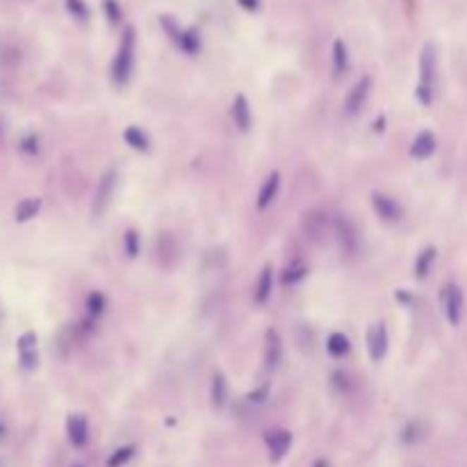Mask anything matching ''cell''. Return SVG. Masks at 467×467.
I'll return each mask as SVG.
<instances>
[{"instance_id":"obj_11","label":"cell","mask_w":467,"mask_h":467,"mask_svg":"<svg viewBox=\"0 0 467 467\" xmlns=\"http://www.w3.org/2000/svg\"><path fill=\"white\" fill-rule=\"evenodd\" d=\"M387 329L385 324L379 322L370 326V331H367V353H370L372 363H381L385 353H387Z\"/></svg>"},{"instance_id":"obj_22","label":"cell","mask_w":467,"mask_h":467,"mask_svg":"<svg viewBox=\"0 0 467 467\" xmlns=\"http://www.w3.org/2000/svg\"><path fill=\"white\" fill-rule=\"evenodd\" d=\"M39 210H42V198H37V196H32V198H23L21 203L16 205V210H14V217H16V222H30V219H35V217L39 214Z\"/></svg>"},{"instance_id":"obj_24","label":"cell","mask_w":467,"mask_h":467,"mask_svg":"<svg viewBox=\"0 0 467 467\" xmlns=\"http://www.w3.org/2000/svg\"><path fill=\"white\" fill-rule=\"evenodd\" d=\"M351 344H349V337L344 333H331L329 340H326V351H329L333 358H344L349 353Z\"/></svg>"},{"instance_id":"obj_35","label":"cell","mask_w":467,"mask_h":467,"mask_svg":"<svg viewBox=\"0 0 467 467\" xmlns=\"http://www.w3.org/2000/svg\"><path fill=\"white\" fill-rule=\"evenodd\" d=\"M244 9H248V12H255L257 9V0H237Z\"/></svg>"},{"instance_id":"obj_27","label":"cell","mask_w":467,"mask_h":467,"mask_svg":"<svg viewBox=\"0 0 467 467\" xmlns=\"http://www.w3.org/2000/svg\"><path fill=\"white\" fill-rule=\"evenodd\" d=\"M135 451H137V447H135V444L119 447V449L110 456V459H107V467H123V465L135 456Z\"/></svg>"},{"instance_id":"obj_10","label":"cell","mask_w":467,"mask_h":467,"mask_svg":"<svg viewBox=\"0 0 467 467\" xmlns=\"http://www.w3.org/2000/svg\"><path fill=\"white\" fill-rule=\"evenodd\" d=\"M372 205H374V212L379 217L381 222H387V224H396L404 217V210L401 205L394 201L392 196L387 194H381V192H374L372 194Z\"/></svg>"},{"instance_id":"obj_4","label":"cell","mask_w":467,"mask_h":467,"mask_svg":"<svg viewBox=\"0 0 467 467\" xmlns=\"http://www.w3.org/2000/svg\"><path fill=\"white\" fill-rule=\"evenodd\" d=\"M162 28L166 30V35L174 39V44L181 48L187 55H196L201 51V39L194 32V30H185L181 28L171 16H162Z\"/></svg>"},{"instance_id":"obj_21","label":"cell","mask_w":467,"mask_h":467,"mask_svg":"<svg viewBox=\"0 0 467 467\" xmlns=\"http://www.w3.org/2000/svg\"><path fill=\"white\" fill-rule=\"evenodd\" d=\"M308 265L303 262V260H292L290 265L285 267V269L281 272V283L287 287V285H296V283H301L303 278L308 276Z\"/></svg>"},{"instance_id":"obj_26","label":"cell","mask_w":467,"mask_h":467,"mask_svg":"<svg viewBox=\"0 0 467 467\" xmlns=\"http://www.w3.org/2000/svg\"><path fill=\"white\" fill-rule=\"evenodd\" d=\"M333 66L337 75L349 71V51H346V44L342 39H335L333 44Z\"/></svg>"},{"instance_id":"obj_31","label":"cell","mask_w":467,"mask_h":467,"mask_svg":"<svg viewBox=\"0 0 467 467\" xmlns=\"http://www.w3.org/2000/svg\"><path fill=\"white\" fill-rule=\"evenodd\" d=\"M66 9L71 12V16L78 18V21H87L89 7L85 5V0H66Z\"/></svg>"},{"instance_id":"obj_17","label":"cell","mask_w":467,"mask_h":467,"mask_svg":"<svg viewBox=\"0 0 467 467\" xmlns=\"http://www.w3.org/2000/svg\"><path fill=\"white\" fill-rule=\"evenodd\" d=\"M278 190H281V174L278 171H272L269 176L262 181V187L260 192H257V210H265V207H269L274 203V198L278 196Z\"/></svg>"},{"instance_id":"obj_2","label":"cell","mask_w":467,"mask_h":467,"mask_svg":"<svg viewBox=\"0 0 467 467\" xmlns=\"http://www.w3.org/2000/svg\"><path fill=\"white\" fill-rule=\"evenodd\" d=\"M435 73H438V55L435 46L426 44L420 59V83H417L415 96L422 105H431L433 101V87H435Z\"/></svg>"},{"instance_id":"obj_19","label":"cell","mask_w":467,"mask_h":467,"mask_svg":"<svg viewBox=\"0 0 467 467\" xmlns=\"http://www.w3.org/2000/svg\"><path fill=\"white\" fill-rule=\"evenodd\" d=\"M426 435H429V424H426L424 420H413L401 429L399 440L404 444H417V442H422Z\"/></svg>"},{"instance_id":"obj_15","label":"cell","mask_w":467,"mask_h":467,"mask_svg":"<svg viewBox=\"0 0 467 467\" xmlns=\"http://www.w3.org/2000/svg\"><path fill=\"white\" fill-rule=\"evenodd\" d=\"M272 292H274V269L272 265H265L253 287V301L257 305H267V301L272 299Z\"/></svg>"},{"instance_id":"obj_32","label":"cell","mask_w":467,"mask_h":467,"mask_svg":"<svg viewBox=\"0 0 467 467\" xmlns=\"http://www.w3.org/2000/svg\"><path fill=\"white\" fill-rule=\"evenodd\" d=\"M103 7H105V14H107V18H110L112 23H119V21H121V9H119L116 0H105Z\"/></svg>"},{"instance_id":"obj_28","label":"cell","mask_w":467,"mask_h":467,"mask_svg":"<svg viewBox=\"0 0 467 467\" xmlns=\"http://www.w3.org/2000/svg\"><path fill=\"white\" fill-rule=\"evenodd\" d=\"M105 308H107V301H105V296L101 292H92L87 296V315L92 317V320L101 317L105 313Z\"/></svg>"},{"instance_id":"obj_34","label":"cell","mask_w":467,"mask_h":467,"mask_svg":"<svg viewBox=\"0 0 467 467\" xmlns=\"http://www.w3.org/2000/svg\"><path fill=\"white\" fill-rule=\"evenodd\" d=\"M267 396H269V385H262V387H257V390H253V392H248V396L246 399L251 401V404H262Z\"/></svg>"},{"instance_id":"obj_33","label":"cell","mask_w":467,"mask_h":467,"mask_svg":"<svg viewBox=\"0 0 467 467\" xmlns=\"http://www.w3.org/2000/svg\"><path fill=\"white\" fill-rule=\"evenodd\" d=\"M331 381H333V387H337L340 392H349L351 383H349V376H346L344 372H335L331 376Z\"/></svg>"},{"instance_id":"obj_14","label":"cell","mask_w":467,"mask_h":467,"mask_svg":"<svg viewBox=\"0 0 467 467\" xmlns=\"http://www.w3.org/2000/svg\"><path fill=\"white\" fill-rule=\"evenodd\" d=\"M283 358V340L276 329H269L265 333V367L267 370H276Z\"/></svg>"},{"instance_id":"obj_18","label":"cell","mask_w":467,"mask_h":467,"mask_svg":"<svg viewBox=\"0 0 467 467\" xmlns=\"http://www.w3.org/2000/svg\"><path fill=\"white\" fill-rule=\"evenodd\" d=\"M231 116L237 126V131L248 133V128H251V107H248L246 96H242V94L235 96L233 107H231Z\"/></svg>"},{"instance_id":"obj_12","label":"cell","mask_w":467,"mask_h":467,"mask_svg":"<svg viewBox=\"0 0 467 467\" xmlns=\"http://www.w3.org/2000/svg\"><path fill=\"white\" fill-rule=\"evenodd\" d=\"M265 442H267V449H269L272 461H283L285 454L290 451L292 447V433L285 431V429H274V431H267L265 433Z\"/></svg>"},{"instance_id":"obj_5","label":"cell","mask_w":467,"mask_h":467,"mask_svg":"<svg viewBox=\"0 0 467 467\" xmlns=\"http://www.w3.org/2000/svg\"><path fill=\"white\" fill-rule=\"evenodd\" d=\"M116 185H119L116 169H107V171L101 176V181H98L94 201H92V212H94V217H101V214L107 210V205H110L112 196H114V192H116Z\"/></svg>"},{"instance_id":"obj_36","label":"cell","mask_w":467,"mask_h":467,"mask_svg":"<svg viewBox=\"0 0 467 467\" xmlns=\"http://www.w3.org/2000/svg\"><path fill=\"white\" fill-rule=\"evenodd\" d=\"M5 435H7V426H5V422L0 420V442L5 440Z\"/></svg>"},{"instance_id":"obj_16","label":"cell","mask_w":467,"mask_h":467,"mask_svg":"<svg viewBox=\"0 0 467 467\" xmlns=\"http://www.w3.org/2000/svg\"><path fill=\"white\" fill-rule=\"evenodd\" d=\"M435 148H438V139H435V135L431 131H422L413 139L411 155L415 157V160H429V157L435 153Z\"/></svg>"},{"instance_id":"obj_3","label":"cell","mask_w":467,"mask_h":467,"mask_svg":"<svg viewBox=\"0 0 467 467\" xmlns=\"http://www.w3.org/2000/svg\"><path fill=\"white\" fill-rule=\"evenodd\" d=\"M301 231L310 242L322 244L326 240V235H329V231H333L331 214L326 210H322V207H315V210L305 212L303 222H301Z\"/></svg>"},{"instance_id":"obj_20","label":"cell","mask_w":467,"mask_h":467,"mask_svg":"<svg viewBox=\"0 0 467 467\" xmlns=\"http://www.w3.org/2000/svg\"><path fill=\"white\" fill-rule=\"evenodd\" d=\"M228 381L226 376L222 372H217L212 376V387H210V399H212V406L214 408H224V406L228 404Z\"/></svg>"},{"instance_id":"obj_8","label":"cell","mask_w":467,"mask_h":467,"mask_svg":"<svg viewBox=\"0 0 467 467\" xmlns=\"http://www.w3.org/2000/svg\"><path fill=\"white\" fill-rule=\"evenodd\" d=\"M370 94H372V78L363 75L360 80L349 89V94H346V98H344V114L356 116L358 112L363 110V105L367 103Z\"/></svg>"},{"instance_id":"obj_38","label":"cell","mask_w":467,"mask_h":467,"mask_svg":"<svg viewBox=\"0 0 467 467\" xmlns=\"http://www.w3.org/2000/svg\"><path fill=\"white\" fill-rule=\"evenodd\" d=\"M73 467H85V465H73Z\"/></svg>"},{"instance_id":"obj_23","label":"cell","mask_w":467,"mask_h":467,"mask_svg":"<svg viewBox=\"0 0 467 467\" xmlns=\"http://www.w3.org/2000/svg\"><path fill=\"white\" fill-rule=\"evenodd\" d=\"M435 255H438V251H435V246H426L422 253H417V260H415V278H426L431 272V267L435 262Z\"/></svg>"},{"instance_id":"obj_9","label":"cell","mask_w":467,"mask_h":467,"mask_svg":"<svg viewBox=\"0 0 467 467\" xmlns=\"http://www.w3.org/2000/svg\"><path fill=\"white\" fill-rule=\"evenodd\" d=\"M333 235L337 237L340 248L346 255L358 253V233H356L353 224L346 219V217H335L333 219Z\"/></svg>"},{"instance_id":"obj_29","label":"cell","mask_w":467,"mask_h":467,"mask_svg":"<svg viewBox=\"0 0 467 467\" xmlns=\"http://www.w3.org/2000/svg\"><path fill=\"white\" fill-rule=\"evenodd\" d=\"M123 251L128 257L139 255V235L135 228H128V231L123 233Z\"/></svg>"},{"instance_id":"obj_6","label":"cell","mask_w":467,"mask_h":467,"mask_svg":"<svg viewBox=\"0 0 467 467\" xmlns=\"http://www.w3.org/2000/svg\"><path fill=\"white\" fill-rule=\"evenodd\" d=\"M18 349V363L23 372H35L39 367V337L35 331H25L16 342Z\"/></svg>"},{"instance_id":"obj_37","label":"cell","mask_w":467,"mask_h":467,"mask_svg":"<svg viewBox=\"0 0 467 467\" xmlns=\"http://www.w3.org/2000/svg\"><path fill=\"white\" fill-rule=\"evenodd\" d=\"M383 123H385V119L381 116V119H379V121H376V128H374V131H381V133H383V128H385Z\"/></svg>"},{"instance_id":"obj_7","label":"cell","mask_w":467,"mask_h":467,"mask_svg":"<svg viewBox=\"0 0 467 467\" xmlns=\"http://www.w3.org/2000/svg\"><path fill=\"white\" fill-rule=\"evenodd\" d=\"M440 299H442V308H444V315L449 320L451 326H459L461 324V317H463V292L461 287L456 283H447L440 292Z\"/></svg>"},{"instance_id":"obj_1","label":"cell","mask_w":467,"mask_h":467,"mask_svg":"<svg viewBox=\"0 0 467 467\" xmlns=\"http://www.w3.org/2000/svg\"><path fill=\"white\" fill-rule=\"evenodd\" d=\"M135 28H126L121 46H119L116 57L112 62V80L116 87H126L128 80L133 75V66H135Z\"/></svg>"},{"instance_id":"obj_13","label":"cell","mask_w":467,"mask_h":467,"mask_svg":"<svg viewBox=\"0 0 467 467\" xmlns=\"http://www.w3.org/2000/svg\"><path fill=\"white\" fill-rule=\"evenodd\" d=\"M66 438L73 447H78V449L87 444V440H89V422H87L85 415L73 413V415L66 417Z\"/></svg>"},{"instance_id":"obj_25","label":"cell","mask_w":467,"mask_h":467,"mask_svg":"<svg viewBox=\"0 0 467 467\" xmlns=\"http://www.w3.org/2000/svg\"><path fill=\"white\" fill-rule=\"evenodd\" d=\"M123 139H126V144H128V146L135 148V151H142V153H146L148 148H151V142H148V137L144 135V131H139L137 126L126 128Z\"/></svg>"},{"instance_id":"obj_30","label":"cell","mask_w":467,"mask_h":467,"mask_svg":"<svg viewBox=\"0 0 467 467\" xmlns=\"http://www.w3.org/2000/svg\"><path fill=\"white\" fill-rule=\"evenodd\" d=\"M39 151H42V142L35 133H30L21 139V153H25L28 157H35Z\"/></svg>"}]
</instances>
